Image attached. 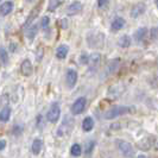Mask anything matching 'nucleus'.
<instances>
[{
	"mask_svg": "<svg viewBox=\"0 0 158 158\" xmlns=\"http://www.w3.org/2000/svg\"><path fill=\"white\" fill-rule=\"evenodd\" d=\"M148 35H149V30L146 29V27H139L137 31L135 32V40L137 43H142L144 40H146V37H148Z\"/></svg>",
	"mask_w": 158,
	"mask_h": 158,
	"instance_id": "10",
	"label": "nucleus"
},
{
	"mask_svg": "<svg viewBox=\"0 0 158 158\" xmlns=\"http://www.w3.org/2000/svg\"><path fill=\"white\" fill-rule=\"evenodd\" d=\"M6 146V142L5 140H0V151H2Z\"/></svg>",
	"mask_w": 158,
	"mask_h": 158,
	"instance_id": "31",
	"label": "nucleus"
},
{
	"mask_svg": "<svg viewBox=\"0 0 158 158\" xmlns=\"http://www.w3.org/2000/svg\"><path fill=\"white\" fill-rule=\"evenodd\" d=\"M124 25H125V20H124V18H121V17H117L111 24V30L113 32H117L119 30H121L123 27H124Z\"/></svg>",
	"mask_w": 158,
	"mask_h": 158,
	"instance_id": "14",
	"label": "nucleus"
},
{
	"mask_svg": "<svg viewBox=\"0 0 158 158\" xmlns=\"http://www.w3.org/2000/svg\"><path fill=\"white\" fill-rule=\"evenodd\" d=\"M0 1H1V0H0Z\"/></svg>",
	"mask_w": 158,
	"mask_h": 158,
	"instance_id": "36",
	"label": "nucleus"
},
{
	"mask_svg": "<svg viewBox=\"0 0 158 158\" xmlns=\"http://www.w3.org/2000/svg\"><path fill=\"white\" fill-rule=\"evenodd\" d=\"M70 153H71V156H74V157H80L81 153H82V148H81V145H80V144H73L70 149Z\"/></svg>",
	"mask_w": 158,
	"mask_h": 158,
	"instance_id": "21",
	"label": "nucleus"
},
{
	"mask_svg": "<svg viewBox=\"0 0 158 158\" xmlns=\"http://www.w3.org/2000/svg\"><path fill=\"white\" fill-rule=\"evenodd\" d=\"M82 4L80 2V1H74L73 4L69 5V7L67 10V12H68V15L69 16H76V15H79L80 12L82 11Z\"/></svg>",
	"mask_w": 158,
	"mask_h": 158,
	"instance_id": "11",
	"label": "nucleus"
},
{
	"mask_svg": "<svg viewBox=\"0 0 158 158\" xmlns=\"http://www.w3.org/2000/svg\"><path fill=\"white\" fill-rule=\"evenodd\" d=\"M117 146H118L119 151L121 152V155L126 158H132L135 156V149L133 146L128 142L125 140H117Z\"/></svg>",
	"mask_w": 158,
	"mask_h": 158,
	"instance_id": "2",
	"label": "nucleus"
},
{
	"mask_svg": "<svg viewBox=\"0 0 158 158\" xmlns=\"http://www.w3.org/2000/svg\"><path fill=\"white\" fill-rule=\"evenodd\" d=\"M37 31H38V26L37 25H32L30 27L26 29V36L29 40H33L35 36L37 35Z\"/></svg>",
	"mask_w": 158,
	"mask_h": 158,
	"instance_id": "20",
	"label": "nucleus"
},
{
	"mask_svg": "<svg viewBox=\"0 0 158 158\" xmlns=\"http://www.w3.org/2000/svg\"><path fill=\"white\" fill-rule=\"evenodd\" d=\"M58 6H60V1L58 0H50L49 1V6H48V11L54 12Z\"/></svg>",
	"mask_w": 158,
	"mask_h": 158,
	"instance_id": "23",
	"label": "nucleus"
},
{
	"mask_svg": "<svg viewBox=\"0 0 158 158\" xmlns=\"http://www.w3.org/2000/svg\"><path fill=\"white\" fill-rule=\"evenodd\" d=\"M93 149H94V142H87L86 148H85V152H86L87 155H89V153L93 151Z\"/></svg>",
	"mask_w": 158,
	"mask_h": 158,
	"instance_id": "26",
	"label": "nucleus"
},
{
	"mask_svg": "<svg viewBox=\"0 0 158 158\" xmlns=\"http://www.w3.org/2000/svg\"><path fill=\"white\" fill-rule=\"evenodd\" d=\"M155 2H156V5H157V7H158V0H155Z\"/></svg>",
	"mask_w": 158,
	"mask_h": 158,
	"instance_id": "34",
	"label": "nucleus"
},
{
	"mask_svg": "<svg viewBox=\"0 0 158 158\" xmlns=\"http://www.w3.org/2000/svg\"><path fill=\"white\" fill-rule=\"evenodd\" d=\"M22 132H23V127L22 126H15L13 130H12V133L15 135H19Z\"/></svg>",
	"mask_w": 158,
	"mask_h": 158,
	"instance_id": "29",
	"label": "nucleus"
},
{
	"mask_svg": "<svg viewBox=\"0 0 158 158\" xmlns=\"http://www.w3.org/2000/svg\"><path fill=\"white\" fill-rule=\"evenodd\" d=\"M150 37L152 40H158V26H155L150 30Z\"/></svg>",
	"mask_w": 158,
	"mask_h": 158,
	"instance_id": "25",
	"label": "nucleus"
},
{
	"mask_svg": "<svg viewBox=\"0 0 158 158\" xmlns=\"http://www.w3.org/2000/svg\"><path fill=\"white\" fill-rule=\"evenodd\" d=\"M0 61L4 64H6L8 62L7 51H6V49H4V48H0Z\"/></svg>",
	"mask_w": 158,
	"mask_h": 158,
	"instance_id": "22",
	"label": "nucleus"
},
{
	"mask_svg": "<svg viewBox=\"0 0 158 158\" xmlns=\"http://www.w3.org/2000/svg\"><path fill=\"white\" fill-rule=\"evenodd\" d=\"M68 51H69V48L68 45H60V47L57 48V50H56V57L58 58V60H64L67 55H68Z\"/></svg>",
	"mask_w": 158,
	"mask_h": 158,
	"instance_id": "16",
	"label": "nucleus"
},
{
	"mask_svg": "<svg viewBox=\"0 0 158 158\" xmlns=\"http://www.w3.org/2000/svg\"><path fill=\"white\" fill-rule=\"evenodd\" d=\"M40 7H42V2H40L36 7L33 8L31 11V13L29 15V17H27V19H26V22H25V24H24V27H29L30 25H31V23L36 19V17L38 16V13H40Z\"/></svg>",
	"mask_w": 158,
	"mask_h": 158,
	"instance_id": "8",
	"label": "nucleus"
},
{
	"mask_svg": "<svg viewBox=\"0 0 158 158\" xmlns=\"http://www.w3.org/2000/svg\"><path fill=\"white\" fill-rule=\"evenodd\" d=\"M65 20H67V19H62V23H61L62 27H64V29H65V27L68 26V24H67V22H65Z\"/></svg>",
	"mask_w": 158,
	"mask_h": 158,
	"instance_id": "32",
	"label": "nucleus"
},
{
	"mask_svg": "<svg viewBox=\"0 0 158 158\" xmlns=\"http://www.w3.org/2000/svg\"><path fill=\"white\" fill-rule=\"evenodd\" d=\"M49 23H50L49 17H43V18H42V22H40V26H42L43 29H47L48 26H49Z\"/></svg>",
	"mask_w": 158,
	"mask_h": 158,
	"instance_id": "28",
	"label": "nucleus"
},
{
	"mask_svg": "<svg viewBox=\"0 0 158 158\" xmlns=\"http://www.w3.org/2000/svg\"><path fill=\"white\" fill-rule=\"evenodd\" d=\"M94 127V119L92 117H86L82 121V128L85 132H90Z\"/></svg>",
	"mask_w": 158,
	"mask_h": 158,
	"instance_id": "15",
	"label": "nucleus"
},
{
	"mask_svg": "<svg viewBox=\"0 0 158 158\" xmlns=\"http://www.w3.org/2000/svg\"><path fill=\"white\" fill-rule=\"evenodd\" d=\"M20 71L24 76H31L33 73V67L30 60H24L20 64Z\"/></svg>",
	"mask_w": 158,
	"mask_h": 158,
	"instance_id": "7",
	"label": "nucleus"
},
{
	"mask_svg": "<svg viewBox=\"0 0 158 158\" xmlns=\"http://www.w3.org/2000/svg\"><path fill=\"white\" fill-rule=\"evenodd\" d=\"M128 113H135V107L131 106H113L108 111L105 113V119L106 120H112V119L128 114Z\"/></svg>",
	"mask_w": 158,
	"mask_h": 158,
	"instance_id": "1",
	"label": "nucleus"
},
{
	"mask_svg": "<svg viewBox=\"0 0 158 158\" xmlns=\"http://www.w3.org/2000/svg\"><path fill=\"white\" fill-rule=\"evenodd\" d=\"M139 149H142V150H149L151 146V143H150V139H144L142 143H139Z\"/></svg>",
	"mask_w": 158,
	"mask_h": 158,
	"instance_id": "24",
	"label": "nucleus"
},
{
	"mask_svg": "<svg viewBox=\"0 0 158 158\" xmlns=\"http://www.w3.org/2000/svg\"><path fill=\"white\" fill-rule=\"evenodd\" d=\"M43 148V142L40 139H35L31 145V151L33 155H40Z\"/></svg>",
	"mask_w": 158,
	"mask_h": 158,
	"instance_id": "17",
	"label": "nucleus"
},
{
	"mask_svg": "<svg viewBox=\"0 0 158 158\" xmlns=\"http://www.w3.org/2000/svg\"><path fill=\"white\" fill-rule=\"evenodd\" d=\"M118 45L121 48H128L131 45V37L127 36V35H124L121 36L118 40Z\"/></svg>",
	"mask_w": 158,
	"mask_h": 158,
	"instance_id": "19",
	"label": "nucleus"
},
{
	"mask_svg": "<svg viewBox=\"0 0 158 158\" xmlns=\"http://www.w3.org/2000/svg\"><path fill=\"white\" fill-rule=\"evenodd\" d=\"M100 63H101V55L99 52H93L89 56L88 64H89V70L90 71L98 70V68L100 67Z\"/></svg>",
	"mask_w": 158,
	"mask_h": 158,
	"instance_id": "6",
	"label": "nucleus"
},
{
	"mask_svg": "<svg viewBox=\"0 0 158 158\" xmlns=\"http://www.w3.org/2000/svg\"><path fill=\"white\" fill-rule=\"evenodd\" d=\"M119 65H120V60L119 58H115V60H112L110 61V63L107 64V67H106V75L108 76V75H112V74H114L115 71L118 70Z\"/></svg>",
	"mask_w": 158,
	"mask_h": 158,
	"instance_id": "9",
	"label": "nucleus"
},
{
	"mask_svg": "<svg viewBox=\"0 0 158 158\" xmlns=\"http://www.w3.org/2000/svg\"><path fill=\"white\" fill-rule=\"evenodd\" d=\"M13 11V2L12 1H5L0 6V16H7Z\"/></svg>",
	"mask_w": 158,
	"mask_h": 158,
	"instance_id": "12",
	"label": "nucleus"
},
{
	"mask_svg": "<svg viewBox=\"0 0 158 158\" xmlns=\"http://www.w3.org/2000/svg\"><path fill=\"white\" fill-rule=\"evenodd\" d=\"M138 158H148L146 156H144V155H140V156H138Z\"/></svg>",
	"mask_w": 158,
	"mask_h": 158,
	"instance_id": "33",
	"label": "nucleus"
},
{
	"mask_svg": "<svg viewBox=\"0 0 158 158\" xmlns=\"http://www.w3.org/2000/svg\"><path fill=\"white\" fill-rule=\"evenodd\" d=\"M144 12H145V5L144 4H137L132 7L130 16L132 18H138L139 16H142Z\"/></svg>",
	"mask_w": 158,
	"mask_h": 158,
	"instance_id": "13",
	"label": "nucleus"
},
{
	"mask_svg": "<svg viewBox=\"0 0 158 158\" xmlns=\"http://www.w3.org/2000/svg\"><path fill=\"white\" fill-rule=\"evenodd\" d=\"M88 61H89V56L87 54H81V56H80V63L88 64Z\"/></svg>",
	"mask_w": 158,
	"mask_h": 158,
	"instance_id": "27",
	"label": "nucleus"
},
{
	"mask_svg": "<svg viewBox=\"0 0 158 158\" xmlns=\"http://www.w3.org/2000/svg\"><path fill=\"white\" fill-rule=\"evenodd\" d=\"M108 1L110 0H98V5H99V7H103Z\"/></svg>",
	"mask_w": 158,
	"mask_h": 158,
	"instance_id": "30",
	"label": "nucleus"
},
{
	"mask_svg": "<svg viewBox=\"0 0 158 158\" xmlns=\"http://www.w3.org/2000/svg\"><path fill=\"white\" fill-rule=\"evenodd\" d=\"M77 77H79V75H77V71L74 70V69H68L67 70V74H65V83H67V86L68 88H74L75 87V85H76V82H77Z\"/></svg>",
	"mask_w": 158,
	"mask_h": 158,
	"instance_id": "5",
	"label": "nucleus"
},
{
	"mask_svg": "<svg viewBox=\"0 0 158 158\" xmlns=\"http://www.w3.org/2000/svg\"><path fill=\"white\" fill-rule=\"evenodd\" d=\"M10 117H11V108L7 107V106H5L0 111V121L1 123H6V121H8Z\"/></svg>",
	"mask_w": 158,
	"mask_h": 158,
	"instance_id": "18",
	"label": "nucleus"
},
{
	"mask_svg": "<svg viewBox=\"0 0 158 158\" xmlns=\"http://www.w3.org/2000/svg\"><path fill=\"white\" fill-rule=\"evenodd\" d=\"M26 1H29V2H31V1H35V0H26Z\"/></svg>",
	"mask_w": 158,
	"mask_h": 158,
	"instance_id": "35",
	"label": "nucleus"
},
{
	"mask_svg": "<svg viewBox=\"0 0 158 158\" xmlns=\"http://www.w3.org/2000/svg\"><path fill=\"white\" fill-rule=\"evenodd\" d=\"M60 117H61V108H60V105H58V103H52L51 107L49 108V111H48V113H47L48 121L55 124V123L58 121Z\"/></svg>",
	"mask_w": 158,
	"mask_h": 158,
	"instance_id": "3",
	"label": "nucleus"
},
{
	"mask_svg": "<svg viewBox=\"0 0 158 158\" xmlns=\"http://www.w3.org/2000/svg\"><path fill=\"white\" fill-rule=\"evenodd\" d=\"M86 103H87L86 98H79L75 102L73 103V106H71V113L74 115L81 114L82 112L85 111V108H86Z\"/></svg>",
	"mask_w": 158,
	"mask_h": 158,
	"instance_id": "4",
	"label": "nucleus"
}]
</instances>
